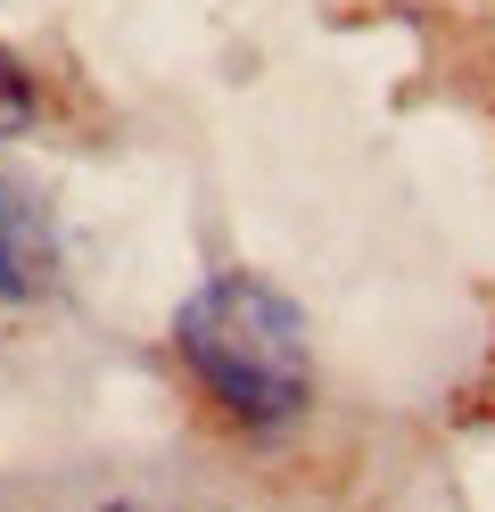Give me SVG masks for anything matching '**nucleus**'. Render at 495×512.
Segmentation results:
<instances>
[{"label": "nucleus", "mask_w": 495, "mask_h": 512, "mask_svg": "<svg viewBox=\"0 0 495 512\" xmlns=\"http://www.w3.org/2000/svg\"><path fill=\"white\" fill-rule=\"evenodd\" d=\"M174 347H182L190 380L240 430H289L314 405L306 314L264 273H215L207 290H190V306L174 314Z\"/></svg>", "instance_id": "obj_1"}, {"label": "nucleus", "mask_w": 495, "mask_h": 512, "mask_svg": "<svg viewBox=\"0 0 495 512\" xmlns=\"http://www.w3.org/2000/svg\"><path fill=\"white\" fill-rule=\"evenodd\" d=\"M58 273V240L50 215L33 207V190L0 174V298H42Z\"/></svg>", "instance_id": "obj_2"}, {"label": "nucleus", "mask_w": 495, "mask_h": 512, "mask_svg": "<svg viewBox=\"0 0 495 512\" xmlns=\"http://www.w3.org/2000/svg\"><path fill=\"white\" fill-rule=\"evenodd\" d=\"M33 108H42V91H33V75L17 67L9 50H0V133H25Z\"/></svg>", "instance_id": "obj_3"}]
</instances>
